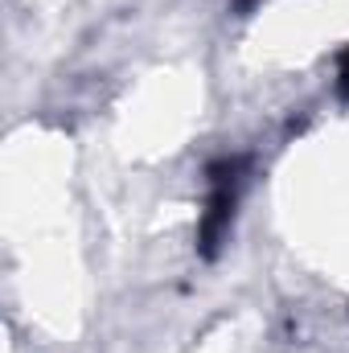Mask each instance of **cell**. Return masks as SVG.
Listing matches in <instances>:
<instances>
[{
    "instance_id": "7a4b0ae2",
    "label": "cell",
    "mask_w": 349,
    "mask_h": 353,
    "mask_svg": "<svg viewBox=\"0 0 349 353\" xmlns=\"http://www.w3.org/2000/svg\"><path fill=\"white\" fill-rule=\"evenodd\" d=\"M337 87H341V94L349 99V50L341 54V70H337Z\"/></svg>"
},
{
    "instance_id": "6da1fadb",
    "label": "cell",
    "mask_w": 349,
    "mask_h": 353,
    "mask_svg": "<svg viewBox=\"0 0 349 353\" xmlns=\"http://www.w3.org/2000/svg\"><path fill=\"white\" fill-rule=\"evenodd\" d=\"M239 173H243V161H218L210 169V197H206V214H201V226H197V243H201L206 259L218 255V247L230 230L235 197H239Z\"/></svg>"
}]
</instances>
